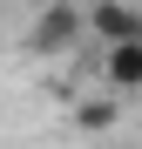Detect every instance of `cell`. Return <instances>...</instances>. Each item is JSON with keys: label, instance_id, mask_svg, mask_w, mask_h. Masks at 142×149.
Listing matches in <instances>:
<instances>
[{"label": "cell", "instance_id": "obj_4", "mask_svg": "<svg viewBox=\"0 0 142 149\" xmlns=\"http://www.w3.org/2000/svg\"><path fill=\"white\" fill-rule=\"evenodd\" d=\"M102 122H115V102H81V129H102Z\"/></svg>", "mask_w": 142, "mask_h": 149}, {"label": "cell", "instance_id": "obj_2", "mask_svg": "<svg viewBox=\"0 0 142 149\" xmlns=\"http://www.w3.org/2000/svg\"><path fill=\"white\" fill-rule=\"evenodd\" d=\"M88 34L95 41H142V7L135 0H88Z\"/></svg>", "mask_w": 142, "mask_h": 149}, {"label": "cell", "instance_id": "obj_1", "mask_svg": "<svg viewBox=\"0 0 142 149\" xmlns=\"http://www.w3.org/2000/svg\"><path fill=\"white\" fill-rule=\"evenodd\" d=\"M75 34H88V7L54 0V7H41V20H34V54H68Z\"/></svg>", "mask_w": 142, "mask_h": 149}, {"label": "cell", "instance_id": "obj_3", "mask_svg": "<svg viewBox=\"0 0 142 149\" xmlns=\"http://www.w3.org/2000/svg\"><path fill=\"white\" fill-rule=\"evenodd\" d=\"M95 74H102L108 95H135V88H142V41H108Z\"/></svg>", "mask_w": 142, "mask_h": 149}]
</instances>
